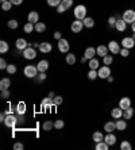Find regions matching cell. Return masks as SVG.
<instances>
[{
    "mask_svg": "<svg viewBox=\"0 0 135 150\" xmlns=\"http://www.w3.org/2000/svg\"><path fill=\"white\" fill-rule=\"evenodd\" d=\"M62 0H47V4L50 7H58Z\"/></svg>",
    "mask_w": 135,
    "mask_h": 150,
    "instance_id": "b9f144b4",
    "label": "cell"
},
{
    "mask_svg": "<svg viewBox=\"0 0 135 150\" xmlns=\"http://www.w3.org/2000/svg\"><path fill=\"white\" fill-rule=\"evenodd\" d=\"M16 123H18V119H16V116H14V115H10V114H8V115L6 116V120H4V125L7 126V127H10V129H14L15 126H16Z\"/></svg>",
    "mask_w": 135,
    "mask_h": 150,
    "instance_id": "8992f818",
    "label": "cell"
},
{
    "mask_svg": "<svg viewBox=\"0 0 135 150\" xmlns=\"http://www.w3.org/2000/svg\"><path fill=\"white\" fill-rule=\"evenodd\" d=\"M65 11H66V10L62 7V6H61V4H59L58 7H57V12H59V14H62V12H65Z\"/></svg>",
    "mask_w": 135,
    "mask_h": 150,
    "instance_id": "db71d44e",
    "label": "cell"
},
{
    "mask_svg": "<svg viewBox=\"0 0 135 150\" xmlns=\"http://www.w3.org/2000/svg\"><path fill=\"white\" fill-rule=\"evenodd\" d=\"M39 50H41V53L47 54V53H50L53 50V46H52V43H49V42H42L41 45H39Z\"/></svg>",
    "mask_w": 135,
    "mask_h": 150,
    "instance_id": "8fae6325",
    "label": "cell"
},
{
    "mask_svg": "<svg viewBox=\"0 0 135 150\" xmlns=\"http://www.w3.org/2000/svg\"><path fill=\"white\" fill-rule=\"evenodd\" d=\"M52 104H54V103H53V99L52 98H45L41 103V107L42 108H50Z\"/></svg>",
    "mask_w": 135,
    "mask_h": 150,
    "instance_id": "7402d4cb",
    "label": "cell"
},
{
    "mask_svg": "<svg viewBox=\"0 0 135 150\" xmlns=\"http://www.w3.org/2000/svg\"><path fill=\"white\" fill-rule=\"evenodd\" d=\"M108 50L112 53V54H119L120 53V46L116 41H111L108 43Z\"/></svg>",
    "mask_w": 135,
    "mask_h": 150,
    "instance_id": "30bf717a",
    "label": "cell"
},
{
    "mask_svg": "<svg viewBox=\"0 0 135 150\" xmlns=\"http://www.w3.org/2000/svg\"><path fill=\"white\" fill-rule=\"evenodd\" d=\"M23 57L26 59H34L37 57V52H35V49L33 46H28V47H26L23 50Z\"/></svg>",
    "mask_w": 135,
    "mask_h": 150,
    "instance_id": "277c9868",
    "label": "cell"
},
{
    "mask_svg": "<svg viewBox=\"0 0 135 150\" xmlns=\"http://www.w3.org/2000/svg\"><path fill=\"white\" fill-rule=\"evenodd\" d=\"M119 107H120L122 110H126V108H128V107H131V100H130V98H122L120 101H119Z\"/></svg>",
    "mask_w": 135,
    "mask_h": 150,
    "instance_id": "5bb4252c",
    "label": "cell"
},
{
    "mask_svg": "<svg viewBox=\"0 0 135 150\" xmlns=\"http://www.w3.org/2000/svg\"><path fill=\"white\" fill-rule=\"evenodd\" d=\"M128 50H130V49L123 47V49H120V53H119V54H120L122 57H128V54H130V52H128Z\"/></svg>",
    "mask_w": 135,
    "mask_h": 150,
    "instance_id": "bcb514c9",
    "label": "cell"
},
{
    "mask_svg": "<svg viewBox=\"0 0 135 150\" xmlns=\"http://www.w3.org/2000/svg\"><path fill=\"white\" fill-rule=\"evenodd\" d=\"M27 19H28V22H30V23H33V25L38 23V19H39L38 12H35V11L30 12V14H28V16H27Z\"/></svg>",
    "mask_w": 135,
    "mask_h": 150,
    "instance_id": "ac0fdd59",
    "label": "cell"
},
{
    "mask_svg": "<svg viewBox=\"0 0 135 150\" xmlns=\"http://www.w3.org/2000/svg\"><path fill=\"white\" fill-rule=\"evenodd\" d=\"M84 26H85V27H88V28H92L95 26V21L93 19H92V18H85V19H84Z\"/></svg>",
    "mask_w": 135,
    "mask_h": 150,
    "instance_id": "f1b7e54d",
    "label": "cell"
},
{
    "mask_svg": "<svg viewBox=\"0 0 135 150\" xmlns=\"http://www.w3.org/2000/svg\"><path fill=\"white\" fill-rule=\"evenodd\" d=\"M34 28H35V26L33 25V23H30V22H27V23L23 26V31L26 33V34H30V33L34 31Z\"/></svg>",
    "mask_w": 135,
    "mask_h": 150,
    "instance_id": "4316f807",
    "label": "cell"
},
{
    "mask_svg": "<svg viewBox=\"0 0 135 150\" xmlns=\"http://www.w3.org/2000/svg\"><path fill=\"white\" fill-rule=\"evenodd\" d=\"M12 6H14V4L11 3L10 0H7V1H4V3H1V8H3V11H10Z\"/></svg>",
    "mask_w": 135,
    "mask_h": 150,
    "instance_id": "e575fe53",
    "label": "cell"
},
{
    "mask_svg": "<svg viewBox=\"0 0 135 150\" xmlns=\"http://www.w3.org/2000/svg\"><path fill=\"white\" fill-rule=\"evenodd\" d=\"M37 68H38V72H46L47 68H49V62L46 61V59H42V61H39L38 62Z\"/></svg>",
    "mask_w": 135,
    "mask_h": 150,
    "instance_id": "ffe728a7",
    "label": "cell"
},
{
    "mask_svg": "<svg viewBox=\"0 0 135 150\" xmlns=\"http://www.w3.org/2000/svg\"><path fill=\"white\" fill-rule=\"evenodd\" d=\"M122 45H123V47H126V49H132L135 46V39L132 38V37H126V38H123V41H122Z\"/></svg>",
    "mask_w": 135,
    "mask_h": 150,
    "instance_id": "ba28073f",
    "label": "cell"
},
{
    "mask_svg": "<svg viewBox=\"0 0 135 150\" xmlns=\"http://www.w3.org/2000/svg\"><path fill=\"white\" fill-rule=\"evenodd\" d=\"M131 28H132V33H135V22L131 25Z\"/></svg>",
    "mask_w": 135,
    "mask_h": 150,
    "instance_id": "91938a15",
    "label": "cell"
},
{
    "mask_svg": "<svg viewBox=\"0 0 135 150\" xmlns=\"http://www.w3.org/2000/svg\"><path fill=\"white\" fill-rule=\"evenodd\" d=\"M15 43H16V49L18 50H24L26 47H28V46H30V43H27V41H26V39H23V38H18Z\"/></svg>",
    "mask_w": 135,
    "mask_h": 150,
    "instance_id": "7c38bea8",
    "label": "cell"
},
{
    "mask_svg": "<svg viewBox=\"0 0 135 150\" xmlns=\"http://www.w3.org/2000/svg\"><path fill=\"white\" fill-rule=\"evenodd\" d=\"M10 85H11L10 79H1V81H0V89H1V91L8 89V87H10Z\"/></svg>",
    "mask_w": 135,
    "mask_h": 150,
    "instance_id": "cb8c5ba5",
    "label": "cell"
},
{
    "mask_svg": "<svg viewBox=\"0 0 135 150\" xmlns=\"http://www.w3.org/2000/svg\"><path fill=\"white\" fill-rule=\"evenodd\" d=\"M95 54H97V53H96V49H95V47H87L84 57H85L87 59H92V58H95Z\"/></svg>",
    "mask_w": 135,
    "mask_h": 150,
    "instance_id": "2e32d148",
    "label": "cell"
},
{
    "mask_svg": "<svg viewBox=\"0 0 135 150\" xmlns=\"http://www.w3.org/2000/svg\"><path fill=\"white\" fill-rule=\"evenodd\" d=\"M66 62L69 64V65H74V62H76V56H74L73 53L66 54Z\"/></svg>",
    "mask_w": 135,
    "mask_h": 150,
    "instance_id": "1f68e13d",
    "label": "cell"
},
{
    "mask_svg": "<svg viewBox=\"0 0 135 150\" xmlns=\"http://www.w3.org/2000/svg\"><path fill=\"white\" fill-rule=\"evenodd\" d=\"M58 50L61 53H68L69 52V42L66 41V39L61 38L58 41Z\"/></svg>",
    "mask_w": 135,
    "mask_h": 150,
    "instance_id": "9c48e42d",
    "label": "cell"
},
{
    "mask_svg": "<svg viewBox=\"0 0 135 150\" xmlns=\"http://www.w3.org/2000/svg\"><path fill=\"white\" fill-rule=\"evenodd\" d=\"M64 126H65V123H64L62 119H58V120L54 122V129H57V130H61Z\"/></svg>",
    "mask_w": 135,
    "mask_h": 150,
    "instance_id": "ab89813d",
    "label": "cell"
},
{
    "mask_svg": "<svg viewBox=\"0 0 135 150\" xmlns=\"http://www.w3.org/2000/svg\"><path fill=\"white\" fill-rule=\"evenodd\" d=\"M96 77H99V73H97V70H96V69H90L89 73H88V79H89V80H95Z\"/></svg>",
    "mask_w": 135,
    "mask_h": 150,
    "instance_id": "d590c367",
    "label": "cell"
},
{
    "mask_svg": "<svg viewBox=\"0 0 135 150\" xmlns=\"http://www.w3.org/2000/svg\"><path fill=\"white\" fill-rule=\"evenodd\" d=\"M39 45H41V43H37V42H35V43H33V47H34V49H37V47H38V49H39Z\"/></svg>",
    "mask_w": 135,
    "mask_h": 150,
    "instance_id": "9f6ffc18",
    "label": "cell"
},
{
    "mask_svg": "<svg viewBox=\"0 0 135 150\" xmlns=\"http://www.w3.org/2000/svg\"><path fill=\"white\" fill-rule=\"evenodd\" d=\"M92 139L95 141V143L104 141V135H103V133H100V131H96V133H93V135H92Z\"/></svg>",
    "mask_w": 135,
    "mask_h": 150,
    "instance_id": "484cf974",
    "label": "cell"
},
{
    "mask_svg": "<svg viewBox=\"0 0 135 150\" xmlns=\"http://www.w3.org/2000/svg\"><path fill=\"white\" fill-rule=\"evenodd\" d=\"M83 27H84V22L83 21H80V19H76V21L72 23V31L73 33H81V30H83Z\"/></svg>",
    "mask_w": 135,
    "mask_h": 150,
    "instance_id": "52a82bcc",
    "label": "cell"
},
{
    "mask_svg": "<svg viewBox=\"0 0 135 150\" xmlns=\"http://www.w3.org/2000/svg\"><path fill=\"white\" fill-rule=\"evenodd\" d=\"M49 98H52V99L56 98V95H54V92H50V93H49Z\"/></svg>",
    "mask_w": 135,
    "mask_h": 150,
    "instance_id": "6f0895ef",
    "label": "cell"
},
{
    "mask_svg": "<svg viewBox=\"0 0 135 150\" xmlns=\"http://www.w3.org/2000/svg\"><path fill=\"white\" fill-rule=\"evenodd\" d=\"M116 21H118V19H116L115 16H111L110 19H108V23H110V26H115L116 25Z\"/></svg>",
    "mask_w": 135,
    "mask_h": 150,
    "instance_id": "681fc988",
    "label": "cell"
},
{
    "mask_svg": "<svg viewBox=\"0 0 135 150\" xmlns=\"http://www.w3.org/2000/svg\"><path fill=\"white\" fill-rule=\"evenodd\" d=\"M6 70H7L10 74H14V73H16V67L12 65V64H8V67H7V69Z\"/></svg>",
    "mask_w": 135,
    "mask_h": 150,
    "instance_id": "7bdbcfd3",
    "label": "cell"
},
{
    "mask_svg": "<svg viewBox=\"0 0 135 150\" xmlns=\"http://www.w3.org/2000/svg\"><path fill=\"white\" fill-rule=\"evenodd\" d=\"M111 116L114 119H120L122 116H123V110H122L120 107H118V108H114L111 111Z\"/></svg>",
    "mask_w": 135,
    "mask_h": 150,
    "instance_id": "d6986e66",
    "label": "cell"
},
{
    "mask_svg": "<svg viewBox=\"0 0 135 150\" xmlns=\"http://www.w3.org/2000/svg\"><path fill=\"white\" fill-rule=\"evenodd\" d=\"M23 145H22V143L20 142H18V143H15V145H14V149L15 150H23Z\"/></svg>",
    "mask_w": 135,
    "mask_h": 150,
    "instance_id": "f907efd6",
    "label": "cell"
},
{
    "mask_svg": "<svg viewBox=\"0 0 135 150\" xmlns=\"http://www.w3.org/2000/svg\"><path fill=\"white\" fill-rule=\"evenodd\" d=\"M103 61H104V65H111L112 61H114V58H112L111 54H107L105 57H103Z\"/></svg>",
    "mask_w": 135,
    "mask_h": 150,
    "instance_id": "74e56055",
    "label": "cell"
},
{
    "mask_svg": "<svg viewBox=\"0 0 135 150\" xmlns=\"http://www.w3.org/2000/svg\"><path fill=\"white\" fill-rule=\"evenodd\" d=\"M104 130L107 131V133H114L115 130H116V123L115 122H107L104 125Z\"/></svg>",
    "mask_w": 135,
    "mask_h": 150,
    "instance_id": "44dd1931",
    "label": "cell"
},
{
    "mask_svg": "<svg viewBox=\"0 0 135 150\" xmlns=\"http://www.w3.org/2000/svg\"><path fill=\"white\" fill-rule=\"evenodd\" d=\"M45 30H46V25H45V23H42V22H38V23H35V31L43 33Z\"/></svg>",
    "mask_w": 135,
    "mask_h": 150,
    "instance_id": "d6a6232c",
    "label": "cell"
},
{
    "mask_svg": "<svg viewBox=\"0 0 135 150\" xmlns=\"http://www.w3.org/2000/svg\"><path fill=\"white\" fill-rule=\"evenodd\" d=\"M74 16L76 19H80V21H84L85 18H87V7L83 6V4H80L74 8Z\"/></svg>",
    "mask_w": 135,
    "mask_h": 150,
    "instance_id": "6da1fadb",
    "label": "cell"
},
{
    "mask_svg": "<svg viewBox=\"0 0 135 150\" xmlns=\"http://www.w3.org/2000/svg\"><path fill=\"white\" fill-rule=\"evenodd\" d=\"M120 149L122 150H131V145H130L128 141H123V142L120 143Z\"/></svg>",
    "mask_w": 135,
    "mask_h": 150,
    "instance_id": "60d3db41",
    "label": "cell"
},
{
    "mask_svg": "<svg viewBox=\"0 0 135 150\" xmlns=\"http://www.w3.org/2000/svg\"><path fill=\"white\" fill-rule=\"evenodd\" d=\"M0 1H1V3H4V1H7V0H0Z\"/></svg>",
    "mask_w": 135,
    "mask_h": 150,
    "instance_id": "94428289",
    "label": "cell"
},
{
    "mask_svg": "<svg viewBox=\"0 0 135 150\" xmlns=\"http://www.w3.org/2000/svg\"><path fill=\"white\" fill-rule=\"evenodd\" d=\"M72 4H73V0H62V1H61V6H62L65 10L72 7Z\"/></svg>",
    "mask_w": 135,
    "mask_h": 150,
    "instance_id": "8d00e7d4",
    "label": "cell"
},
{
    "mask_svg": "<svg viewBox=\"0 0 135 150\" xmlns=\"http://www.w3.org/2000/svg\"><path fill=\"white\" fill-rule=\"evenodd\" d=\"M0 96H1V99H8L10 98V91H8V89L1 91V95H0Z\"/></svg>",
    "mask_w": 135,
    "mask_h": 150,
    "instance_id": "c3c4849f",
    "label": "cell"
},
{
    "mask_svg": "<svg viewBox=\"0 0 135 150\" xmlns=\"http://www.w3.org/2000/svg\"><path fill=\"white\" fill-rule=\"evenodd\" d=\"M132 116H134V110L131 108V107H128V108H126V110H123V118L124 119H131Z\"/></svg>",
    "mask_w": 135,
    "mask_h": 150,
    "instance_id": "603a6c76",
    "label": "cell"
},
{
    "mask_svg": "<svg viewBox=\"0 0 135 150\" xmlns=\"http://www.w3.org/2000/svg\"><path fill=\"white\" fill-rule=\"evenodd\" d=\"M108 46H104V45H100V46H97L96 47V53H97V56H100V57H105L108 54Z\"/></svg>",
    "mask_w": 135,
    "mask_h": 150,
    "instance_id": "4fadbf2b",
    "label": "cell"
},
{
    "mask_svg": "<svg viewBox=\"0 0 135 150\" xmlns=\"http://www.w3.org/2000/svg\"><path fill=\"white\" fill-rule=\"evenodd\" d=\"M24 76L28 77V79H34L35 76H37V73H38V68L34 67V65H27V67L24 68Z\"/></svg>",
    "mask_w": 135,
    "mask_h": 150,
    "instance_id": "7a4b0ae2",
    "label": "cell"
},
{
    "mask_svg": "<svg viewBox=\"0 0 135 150\" xmlns=\"http://www.w3.org/2000/svg\"><path fill=\"white\" fill-rule=\"evenodd\" d=\"M54 38H56L57 41H59V39H61V33H59V31H56V33H54Z\"/></svg>",
    "mask_w": 135,
    "mask_h": 150,
    "instance_id": "11a10c76",
    "label": "cell"
},
{
    "mask_svg": "<svg viewBox=\"0 0 135 150\" xmlns=\"http://www.w3.org/2000/svg\"><path fill=\"white\" fill-rule=\"evenodd\" d=\"M132 38H134V39H135V33H134V34H132Z\"/></svg>",
    "mask_w": 135,
    "mask_h": 150,
    "instance_id": "6125c7cd",
    "label": "cell"
},
{
    "mask_svg": "<svg viewBox=\"0 0 135 150\" xmlns=\"http://www.w3.org/2000/svg\"><path fill=\"white\" fill-rule=\"evenodd\" d=\"M10 1L14 4V6H19V4L23 3V0H10Z\"/></svg>",
    "mask_w": 135,
    "mask_h": 150,
    "instance_id": "f5cc1de1",
    "label": "cell"
},
{
    "mask_svg": "<svg viewBox=\"0 0 135 150\" xmlns=\"http://www.w3.org/2000/svg\"><path fill=\"white\" fill-rule=\"evenodd\" d=\"M8 49H10V46H8L7 42H6V41H1V42H0V53H1V54L7 53Z\"/></svg>",
    "mask_w": 135,
    "mask_h": 150,
    "instance_id": "f546056e",
    "label": "cell"
},
{
    "mask_svg": "<svg viewBox=\"0 0 135 150\" xmlns=\"http://www.w3.org/2000/svg\"><path fill=\"white\" fill-rule=\"evenodd\" d=\"M122 19L126 22V23H134L135 22V11L134 10H127L124 11V14H123V16H122Z\"/></svg>",
    "mask_w": 135,
    "mask_h": 150,
    "instance_id": "3957f363",
    "label": "cell"
},
{
    "mask_svg": "<svg viewBox=\"0 0 135 150\" xmlns=\"http://www.w3.org/2000/svg\"><path fill=\"white\" fill-rule=\"evenodd\" d=\"M107 80H108V83H112V81H114V77H111V76H110V77H108V79H107Z\"/></svg>",
    "mask_w": 135,
    "mask_h": 150,
    "instance_id": "680465c9",
    "label": "cell"
},
{
    "mask_svg": "<svg viewBox=\"0 0 135 150\" xmlns=\"http://www.w3.org/2000/svg\"><path fill=\"white\" fill-rule=\"evenodd\" d=\"M62 96H56V98L53 99V103H54V105H59V104H62Z\"/></svg>",
    "mask_w": 135,
    "mask_h": 150,
    "instance_id": "ee69618b",
    "label": "cell"
},
{
    "mask_svg": "<svg viewBox=\"0 0 135 150\" xmlns=\"http://www.w3.org/2000/svg\"><path fill=\"white\" fill-rule=\"evenodd\" d=\"M126 127H127V122H126L124 119H119L118 122H116V130L123 131V130H126Z\"/></svg>",
    "mask_w": 135,
    "mask_h": 150,
    "instance_id": "d4e9b609",
    "label": "cell"
},
{
    "mask_svg": "<svg viewBox=\"0 0 135 150\" xmlns=\"http://www.w3.org/2000/svg\"><path fill=\"white\" fill-rule=\"evenodd\" d=\"M108 143H105L104 141H101V142H97L96 143V150H107L108 149Z\"/></svg>",
    "mask_w": 135,
    "mask_h": 150,
    "instance_id": "836d02e7",
    "label": "cell"
},
{
    "mask_svg": "<svg viewBox=\"0 0 135 150\" xmlns=\"http://www.w3.org/2000/svg\"><path fill=\"white\" fill-rule=\"evenodd\" d=\"M7 61H6V59L4 58H1L0 59V69H7Z\"/></svg>",
    "mask_w": 135,
    "mask_h": 150,
    "instance_id": "7dc6e473",
    "label": "cell"
},
{
    "mask_svg": "<svg viewBox=\"0 0 135 150\" xmlns=\"http://www.w3.org/2000/svg\"><path fill=\"white\" fill-rule=\"evenodd\" d=\"M18 25H19V23H18V22L15 21V19H11V21L8 22V27L12 28V30H15V28L18 27Z\"/></svg>",
    "mask_w": 135,
    "mask_h": 150,
    "instance_id": "f6af8a7d",
    "label": "cell"
},
{
    "mask_svg": "<svg viewBox=\"0 0 135 150\" xmlns=\"http://www.w3.org/2000/svg\"><path fill=\"white\" fill-rule=\"evenodd\" d=\"M53 127H54V123L50 122V120H46V122L42 125V130H45V131H50Z\"/></svg>",
    "mask_w": 135,
    "mask_h": 150,
    "instance_id": "4dcf8cb0",
    "label": "cell"
},
{
    "mask_svg": "<svg viewBox=\"0 0 135 150\" xmlns=\"http://www.w3.org/2000/svg\"><path fill=\"white\" fill-rule=\"evenodd\" d=\"M89 68L90 69H97V68H99V61L95 58L89 59Z\"/></svg>",
    "mask_w": 135,
    "mask_h": 150,
    "instance_id": "f35d334b",
    "label": "cell"
},
{
    "mask_svg": "<svg viewBox=\"0 0 135 150\" xmlns=\"http://www.w3.org/2000/svg\"><path fill=\"white\" fill-rule=\"evenodd\" d=\"M97 73H99V77L100 79H108V77L111 76V69H110V67L108 65H105V67H101L100 69L97 70Z\"/></svg>",
    "mask_w": 135,
    "mask_h": 150,
    "instance_id": "5b68a950",
    "label": "cell"
},
{
    "mask_svg": "<svg viewBox=\"0 0 135 150\" xmlns=\"http://www.w3.org/2000/svg\"><path fill=\"white\" fill-rule=\"evenodd\" d=\"M46 79V73L45 72H39V77H38V80L39 81H43Z\"/></svg>",
    "mask_w": 135,
    "mask_h": 150,
    "instance_id": "816d5d0a",
    "label": "cell"
},
{
    "mask_svg": "<svg viewBox=\"0 0 135 150\" xmlns=\"http://www.w3.org/2000/svg\"><path fill=\"white\" fill-rule=\"evenodd\" d=\"M104 142L108 143L110 146H112V145H115V142H116V137L112 133H108L107 135H105V138H104Z\"/></svg>",
    "mask_w": 135,
    "mask_h": 150,
    "instance_id": "e0dca14e",
    "label": "cell"
},
{
    "mask_svg": "<svg viewBox=\"0 0 135 150\" xmlns=\"http://www.w3.org/2000/svg\"><path fill=\"white\" fill-rule=\"evenodd\" d=\"M16 112L19 114V115H24V112H26V104H24L23 101L18 103V105H16Z\"/></svg>",
    "mask_w": 135,
    "mask_h": 150,
    "instance_id": "83f0119b",
    "label": "cell"
},
{
    "mask_svg": "<svg viewBox=\"0 0 135 150\" xmlns=\"http://www.w3.org/2000/svg\"><path fill=\"white\" fill-rule=\"evenodd\" d=\"M115 28H116L118 31L123 33L126 28H127V23H126L123 19H118V21H116V25H115Z\"/></svg>",
    "mask_w": 135,
    "mask_h": 150,
    "instance_id": "9a60e30c",
    "label": "cell"
}]
</instances>
